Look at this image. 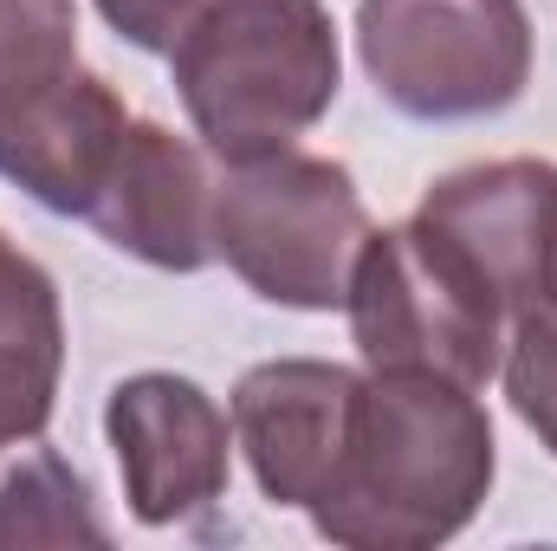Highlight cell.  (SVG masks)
I'll return each mask as SVG.
<instances>
[{"label":"cell","mask_w":557,"mask_h":551,"mask_svg":"<svg viewBox=\"0 0 557 551\" xmlns=\"http://www.w3.org/2000/svg\"><path fill=\"white\" fill-rule=\"evenodd\" d=\"M370 208L337 156L273 149L214 175V260L285 311H337L350 292Z\"/></svg>","instance_id":"3957f363"},{"label":"cell","mask_w":557,"mask_h":551,"mask_svg":"<svg viewBox=\"0 0 557 551\" xmlns=\"http://www.w3.org/2000/svg\"><path fill=\"white\" fill-rule=\"evenodd\" d=\"M416 215L460 247L506 318L557 311V162L493 156L447 169L441 182H428Z\"/></svg>","instance_id":"8992f818"},{"label":"cell","mask_w":557,"mask_h":551,"mask_svg":"<svg viewBox=\"0 0 557 551\" xmlns=\"http://www.w3.org/2000/svg\"><path fill=\"white\" fill-rule=\"evenodd\" d=\"M98 13H104V26L117 33V39H131L137 52H175V39L214 7V0H91Z\"/></svg>","instance_id":"9a60e30c"},{"label":"cell","mask_w":557,"mask_h":551,"mask_svg":"<svg viewBox=\"0 0 557 551\" xmlns=\"http://www.w3.org/2000/svg\"><path fill=\"white\" fill-rule=\"evenodd\" d=\"M499 377H506V396H512L519 421L557 461V311L512 318V338L499 351Z\"/></svg>","instance_id":"5bb4252c"},{"label":"cell","mask_w":557,"mask_h":551,"mask_svg":"<svg viewBox=\"0 0 557 551\" xmlns=\"http://www.w3.org/2000/svg\"><path fill=\"white\" fill-rule=\"evenodd\" d=\"M357 59L416 124L499 118L532 85L525 0H357Z\"/></svg>","instance_id":"5b68a950"},{"label":"cell","mask_w":557,"mask_h":551,"mask_svg":"<svg viewBox=\"0 0 557 551\" xmlns=\"http://www.w3.org/2000/svg\"><path fill=\"white\" fill-rule=\"evenodd\" d=\"M344 311L363 370H434L467 390H486L499 377L506 305L421 215L370 228L350 267Z\"/></svg>","instance_id":"277c9868"},{"label":"cell","mask_w":557,"mask_h":551,"mask_svg":"<svg viewBox=\"0 0 557 551\" xmlns=\"http://www.w3.org/2000/svg\"><path fill=\"white\" fill-rule=\"evenodd\" d=\"M493 474L499 448L480 390L434 370H363L350 461L311 526L350 551L447 546L486 506Z\"/></svg>","instance_id":"6da1fadb"},{"label":"cell","mask_w":557,"mask_h":551,"mask_svg":"<svg viewBox=\"0 0 557 551\" xmlns=\"http://www.w3.org/2000/svg\"><path fill=\"white\" fill-rule=\"evenodd\" d=\"M104 434L137 526H188L221 506L234 467V415L195 377L137 370L111 390Z\"/></svg>","instance_id":"52a82bcc"},{"label":"cell","mask_w":557,"mask_h":551,"mask_svg":"<svg viewBox=\"0 0 557 551\" xmlns=\"http://www.w3.org/2000/svg\"><path fill=\"white\" fill-rule=\"evenodd\" d=\"M26 546H111L85 474L39 434L0 448V551Z\"/></svg>","instance_id":"7c38bea8"},{"label":"cell","mask_w":557,"mask_h":551,"mask_svg":"<svg viewBox=\"0 0 557 551\" xmlns=\"http://www.w3.org/2000/svg\"><path fill=\"white\" fill-rule=\"evenodd\" d=\"M98 241L156 273H201L214 260V175L208 156L156 118H131L124 149L85 215Z\"/></svg>","instance_id":"30bf717a"},{"label":"cell","mask_w":557,"mask_h":551,"mask_svg":"<svg viewBox=\"0 0 557 551\" xmlns=\"http://www.w3.org/2000/svg\"><path fill=\"white\" fill-rule=\"evenodd\" d=\"M65 311L52 273L0 228V448L39 434L59 409Z\"/></svg>","instance_id":"8fae6325"},{"label":"cell","mask_w":557,"mask_h":551,"mask_svg":"<svg viewBox=\"0 0 557 551\" xmlns=\"http://www.w3.org/2000/svg\"><path fill=\"white\" fill-rule=\"evenodd\" d=\"M357 396H363V370L324 364V357H273L234 383L227 396L234 448L247 454L273 506L311 513L318 500H331L350 461Z\"/></svg>","instance_id":"ba28073f"},{"label":"cell","mask_w":557,"mask_h":551,"mask_svg":"<svg viewBox=\"0 0 557 551\" xmlns=\"http://www.w3.org/2000/svg\"><path fill=\"white\" fill-rule=\"evenodd\" d=\"M131 118L137 111L117 98L111 78H98L91 65H72L33 91L0 98V175L26 188L39 208L85 221L124 149Z\"/></svg>","instance_id":"9c48e42d"},{"label":"cell","mask_w":557,"mask_h":551,"mask_svg":"<svg viewBox=\"0 0 557 551\" xmlns=\"http://www.w3.org/2000/svg\"><path fill=\"white\" fill-rule=\"evenodd\" d=\"M78 65V0H0V98Z\"/></svg>","instance_id":"4fadbf2b"},{"label":"cell","mask_w":557,"mask_h":551,"mask_svg":"<svg viewBox=\"0 0 557 551\" xmlns=\"http://www.w3.org/2000/svg\"><path fill=\"white\" fill-rule=\"evenodd\" d=\"M182 111L221 162L292 149L344 85L324 0H214L169 52Z\"/></svg>","instance_id":"7a4b0ae2"}]
</instances>
